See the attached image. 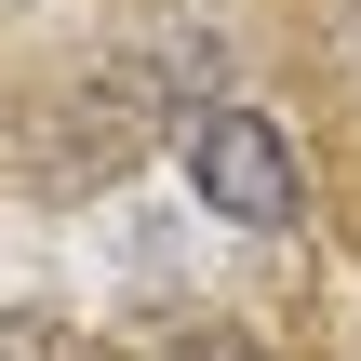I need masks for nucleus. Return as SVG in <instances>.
Masks as SVG:
<instances>
[{
    "mask_svg": "<svg viewBox=\"0 0 361 361\" xmlns=\"http://www.w3.org/2000/svg\"><path fill=\"white\" fill-rule=\"evenodd\" d=\"M188 174H201V214L228 228H295V147L268 107H201L188 121Z\"/></svg>",
    "mask_w": 361,
    "mask_h": 361,
    "instance_id": "f257e3e1",
    "label": "nucleus"
},
{
    "mask_svg": "<svg viewBox=\"0 0 361 361\" xmlns=\"http://www.w3.org/2000/svg\"><path fill=\"white\" fill-rule=\"evenodd\" d=\"M0 361H54V335L40 322H0Z\"/></svg>",
    "mask_w": 361,
    "mask_h": 361,
    "instance_id": "f03ea898",
    "label": "nucleus"
},
{
    "mask_svg": "<svg viewBox=\"0 0 361 361\" xmlns=\"http://www.w3.org/2000/svg\"><path fill=\"white\" fill-rule=\"evenodd\" d=\"M174 361H241V348H174Z\"/></svg>",
    "mask_w": 361,
    "mask_h": 361,
    "instance_id": "7ed1b4c3",
    "label": "nucleus"
}]
</instances>
